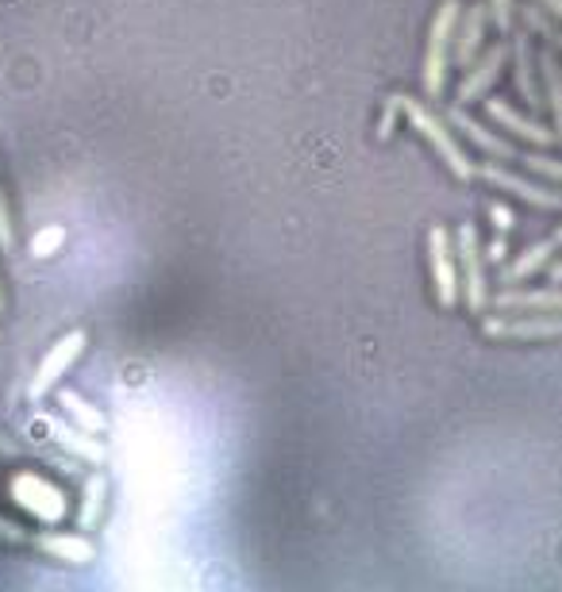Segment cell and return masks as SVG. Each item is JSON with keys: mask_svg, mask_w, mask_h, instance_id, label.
Returning <instances> with one entry per match:
<instances>
[{"mask_svg": "<svg viewBox=\"0 0 562 592\" xmlns=\"http://www.w3.org/2000/svg\"><path fill=\"white\" fill-rule=\"evenodd\" d=\"M504 62H509V43H493L481 59H473L467 66V77H462L459 93H455V101L459 104H470V101H481V96L493 89V81L501 77Z\"/></svg>", "mask_w": 562, "mask_h": 592, "instance_id": "obj_9", "label": "cell"}, {"mask_svg": "<svg viewBox=\"0 0 562 592\" xmlns=\"http://www.w3.org/2000/svg\"><path fill=\"white\" fill-rule=\"evenodd\" d=\"M520 162H524L528 169H535V174L551 177V181L562 185V162L559 158H548V154H535V150H520Z\"/></svg>", "mask_w": 562, "mask_h": 592, "instance_id": "obj_22", "label": "cell"}, {"mask_svg": "<svg viewBox=\"0 0 562 592\" xmlns=\"http://www.w3.org/2000/svg\"><path fill=\"white\" fill-rule=\"evenodd\" d=\"M0 312H4V289H0Z\"/></svg>", "mask_w": 562, "mask_h": 592, "instance_id": "obj_34", "label": "cell"}, {"mask_svg": "<svg viewBox=\"0 0 562 592\" xmlns=\"http://www.w3.org/2000/svg\"><path fill=\"white\" fill-rule=\"evenodd\" d=\"M489 4H467V12L459 15V31H455V62L459 66H470L473 59H478L481 51V39H486V28H489Z\"/></svg>", "mask_w": 562, "mask_h": 592, "instance_id": "obj_12", "label": "cell"}, {"mask_svg": "<svg viewBox=\"0 0 562 592\" xmlns=\"http://www.w3.org/2000/svg\"><path fill=\"white\" fill-rule=\"evenodd\" d=\"M447 124L455 127V132H462L467 135V139L473 143V147H478L481 154H489V158H504V162H512V158H520V150L512 147L509 139H501V135L497 132H489L486 124H478V120L473 116H467V108H451L447 112Z\"/></svg>", "mask_w": 562, "mask_h": 592, "instance_id": "obj_10", "label": "cell"}, {"mask_svg": "<svg viewBox=\"0 0 562 592\" xmlns=\"http://www.w3.org/2000/svg\"><path fill=\"white\" fill-rule=\"evenodd\" d=\"M104 497H108V481H104V474H93L90 481H85V492H82V527L90 531V527L101 523L104 516Z\"/></svg>", "mask_w": 562, "mask_h": 592, "instance_id": "obj_19", "label": "cell"}, {"mask_svg": "<svg viewBox=\"0 0 562 592\" xmlns=\"http://www.w3.org/2000/svg\"><path fill=\"white\" fill-rule=\"evenodd\" d=\"M486 116L493 120V124H501L504 132H512L517 139H528V147H551L555 143V132H548V127L540 124V120H528L520 116L517 108H509L504 101H486Z\"/></svg>", "mask_w": 562, "mask_h": 592, "instance_id": "obj_11", "label": "cell"}, {"mask_svg": "<svg viewBox=\"0 0 562 592\" xmlns=\"http://www.w3.org/2000/svg\"><path fill=\"white\" fill-rule=\"evenodd\" d=\"M478 177H481V181H489V185H497V189L512 193V197L528 200V205H535V208H559V212H562V193H559V189L535 185V181H528V177L512 174V169H504V166L481 162V166H478Z\"/></svg>", "mask_w": 562, "mask_h": 592, "instance_id": "obj_8", "label": "cell"}, {"mask_svg": "<svg viewBox=\"0 0 562 592\" xmlns=\"http://www.w3.org/2000/svg\"><path fill=\"white\" fill-rule=\"evenodd\" d=\"M489 304L501 308V312H551V315H559L562 312V285H551V289H509V293H497Z\"/></svg>", "mask_w": 562, "mask_h": 592, "instance_id": "obj_13", "label": "cell"}, {"mask_svg": "<svg viewBox=\"0 0 562 592\" xmlns=\"http://www.w3.org/2000/svg\"><path fill=\"white\" fill-rule=\"evenodd\" d=\"M59 404L66 408V416L74 419L77 427H85V432H93V435L104 432V412L93 408V404L85 401V396H77L74 388H59Z\"/></svg>", "mask_w": 562, "mask_h": 592, "instance_id": "obj_17", "label": "cell"}, {"mask_svg": "<svg viewBox=\"0 0 562 592\" xmlns=\"http://www.w3.org/2000/svg\"><path fill=\"white\" fill-rule=\"evenodd\" d=\"M8 492H12V500L23 508V512L43 519V523H59V519L66 516V492L39 474H15L12 485H8Z\"/></svg>", "mask_w": 562, "mask_h": 592, "instance_id": "obj_4", "label": "cell"}, {"mask_svg": "<svg viewBox=\"0 0 562 592\" xmlns=\"http://www.w3.org/2000/svg\"><path fill=\"white\" fill-rule=\"evenodd\" d=\"M489 216H493V227H497V231H512V227H517V216H512L504 205H493V208H489Z\"/></svg>", "mask_w": 562, "mask_h": 592, "instance_id": "obj_27", "label": "cell"}, {"mask_svg": "<svg viewBox=\"0 0 562 592\" xmlns=\"http://www.w3.org/2000/svg\"><path fill=\"white\" fill-rule=\"evenodd\" d=\"M39 550H46V554H54L59 562H70V565H90L96 562V542L85 539V534H66V531H46L35 539Z\"/></svg>", "mask_w": 562, "mask_h": 592, "instance_id": "obj_15", "label": "cell"}, {"mask_svg": "<svg viewBox=\"0 0 562 592\" xmlns=\"http://www.w3.org/2000/svg\"><path fill=\"white\" fill-rule=\"evenodd\" d=\"M548 278H551V285H562V258H559V262L548 270Z\"/></svg>", "mask_w": 562, "mask_h": 592, "instance_id": "obj_30", "label": "cell"}, {"mask_svg": "<svg viewBox=\"0 0 562 592\" xmlns=\"http://www.w3.org/2000/svg\"><path fill=\"white\" fill-rule=\"evenodd\" d=\"M85 343H90V335H85V331H70V335H62L59 343L46 351V359L39 362L35 377H31V385H28L31 401H43L46 393H54V388H59V381L66 377V370L82 359Z\"/></svg>", "mask_w": 562, "mask_h": 592, "instance_id": "obj_5", "label": "cell"}, {"mask_svg": "<svg viewBox=\"0 0 562 592\" xmlns=\"http://www.w3.org/2000/svg\"><path fill=\"white\" fill-rule=\"evenodd\" d=\"M428 255H431V285H436V300L444 308H455L462 297V285H459V266H455V247H451L447 227H439V224L431 227Z\"/></svg>", "mask_w": 562, "mask_h": 592, "instance_id": "obj_6", "label": "cell"}, {"mask_svg": "<svg viewBox=\"0 0 562 592\" xmlns=\"http://www.w3.org/2000/svg\"><path fill=\"white\" fill-rule=\"evenodd\" d=\"M486 4H489V15H493L497 31H504V35H509L512 20H517V0H486Z\"/></svg>", "mask_w": 562, "mask_h": 592, "instance_id": "obj_23", "label": "cell"}, {"mask_svg": "<svg viewBox=\"0 0 562 592\" xmlns=\"http://www.w3.org/2000/svg\"><path fill=\"white\" fill-rule=\"evenodd\" d=\"M489 339H559L562 335V320L551 312H512V315H497V320L481 323Z\"/></svg>", "mask_w": 562, "mask_h": 592, "instance_id": "obj_7", "label": "cell"}, {"mask_svg": "<svg viewBox=\"0 0 562 592\" xmlns=\"http://www.w3.org/2000/svg\"><path fill=\"white\" fill-rule=\"evenodd\" d=\"M486 258H489V262H501V258H504V231H501V235H493V242H489Z\"/></svg>", "mask_w": 562, "mask_h": 592, "instance_id": "obj_29", "label": "cell"}, {"mask_svg": "<svg viewBox=\"0 0 562 592\" xmlns=\"http://www.w3.org/2000/svg\"><path fill=\"white\" fill-rule=\"evenodd\" d=\"M0 539L4 542H28V531H23L20 523H12V519H0Z\"/></svg>", "mask_w": 562, "mask_h": 592, "instance_id": "obj_28", "label": "cell"}, {"mask_svg": "<svg viewBox=\"0 0 562 592\" xmlns=\"http://www.w3.org/2000/svg\"><path fill=\"white\" fill-rule=\"evenodd\" d=\"M555 242L551 239H543V242H535V247H528L524 255L517 258L512 266H504L501 270V285H520L524 278H532V273H540L543 266L551 262V255H555Z\"/></svg>", "mask_w": 562, "mask_h": 592, "instance_id": "obj_16", "label": "cell"}, {"mask_svg": "<svg viewBox=\"0 0 562 592\" xmlns=\"http://www.w3.org/2000/svg\"><path fill=\"white\" fill-rule=\"evenodd\" d=\"M0 450H8V454H15V450H20V446H15L12 439H8V435H0Z\"/></svg>", "mask_w": 562, "mask_h": 592, "instance_id": "obj_32", "label": "cell"}, {"mask_svg": "<svg viewBox=\"0 0 562 592\" xmlns=\"http://www.w3.org/2000/svg\"><path fill=\"white\" fill-rule=\"evenodd\" d=\"M455 255H459V285H462V297H467V308L470 312H486L489 308V285H486V266H481V247H478V227L473 224H462L459 235H455Z\"/></svg>", "mask_w": 562, "mask_h": 592, "instance_id": "obj_3", "label": "cell"}, {"mask_svg": "<svg viewBox=\"0 0 562 592\" xmlns=\"http://www.w3.org/2000/svg\"><path fill=\"white\" fill-rule=\"evenodd\" d=\"M540 4L548 8L551 15H559V20H562V0H540Z\"/></svg>", "mask_w": 562, "mask_h": 592, "instance_id": "obj_31", "label": "cell"}, {"mask_svg": "<svg viewBox=\"0 0 562 592\" xmlns=\"http://www.w3.org/2000/svg\"><path fill=\"white\" fill-rule=\"evenodd\" d=\"M400 112L408 116V124H413V132L424 135V143H428L431 150L439 154V158L447 162V169H451L459 181H470V177H478V166L467 158V150L459 147V139H455L451 132H447V120L436 116V112L428 108L424 101H413V96H400Z\"/></svg>", "mask_w": 562, "mask_h": 592, "instance_id": "obj_1", "label": "cell"}, {"mask_svg": "<svg viewBox=\"0 0 562 592\" xmlns=\"http://www.w3.org/2000/svg\"><path fill=\"white\" fill-rule=\"evenodd\" d=\"M62 242V227H46V231H39L35 239H31V255L35 258H46L54 247Z\"/></svg>", "mask_w": 562, "mask_h": 592, "instance_id": "obj_24", "label": "cell"}, {"mask_svg": "<svg viewBox=\"0 0 562 592\" xmlns=\"http://www.w3.org/2000/svg\"><path fill=\"white\" fill-rule=\"evenodd\" d=\"M551 242H555V247H562V224H559V231L551 235Z\"/></svg>", "mask_w": 562, "mask_h": 592, "instance_id": "obj_33", "label": "cell"}, {"mask_svg": "<svg viewBox=\"0 0 562 592\" xmlns=\"http://www.w3.org/2000/svg\"><path fill=\"white\" fill-rule=\"evenodd\" d=\"M54 435H59V443L66 446L70 454H77V458L93 461V466L104 461V443L93 439V432H85V427H54Z\"/></svg>", "mask_w": 562, "mask_h": 592, "instance_id": "obj_18", "label": "cell"}, {"mask_svg": "<svg viewBox=\"0 0 562 592\" xmlns=\"http://www.w3.org/2000/svg\"><path fill=\"white\" fill-rule=\"evenodd\" d=\"M397 112H400V96H389V108H385L382 124H377V139H389L393 124H397Z\"/></svg>", "mask_w": 562, "mask_h": 592, "instance_id": "obj_26", "label": "cell"}, {"mask_svg": "<svg viewBox=\"0 0 562 592\" xmlns=\"http://www.w3.org/2000/svg\"><path fill=\"white\" fill-rule=\"evenodd\" d=\"M524 28L535 31V35H543L551 46H559V51H562V31L548 20V8H543V4H528L524 8Z\"/></svg>", "mask_w": 562, "mask_h": 592, "instance_id": "obj_21", "label": "cell"}, {"mask_svg": "<svg viewBox=\"0 0 562 592\" xmlns=\"http://www.w3.org/2000/svg\"><path fill=\"white\" fill-rule=\"evenodd\" d=\"M0 250H4V255L15 250V227H12V216H8V205H4V189H0Z\"/></svg>", "mask_w": 562, "mask_h": 592, "instance_id": "obj_25", "label": "cell"}, {"mask_svg": "<svg viewBox=\"0 0 562 592\" xmlns=\"http://www.w3.org/2000/svg\"><path fill=\"white\" fill-rule=\"evenodd\" d=\"M512 59H517V93H520V101H524L528 108H543V101H548V96H543L540 85H535V54H532V35H528V28L520 31V35H512Z\"/></svg>", "mask_w": 562, "mask_h": 592, "instance_id": "obj_14", "label": "cell"}, {"mask_svg": "<svg viewBox=\"0 0 562 592\" xmlns=\"http://www.w3.org/2000/svg\"><path fill=\"white\" fill-rule=\"evenodd\" d=\"M540 74L543 81H548V101H551V112H555V124H559V139H562V74H559V66H555V59L551 54H540Z\"/></svg>", "mask_w": 562, "mask_h": 592, "instance_id": "obj_20", "label": "cell"}, {"mask_svg": "<svg viewBox=\"0 0 562 592\" xmlns=\"http://www.w3.org/2000/svg\"><path fill=\"white\" fill-rule=\"evenodd\" d=\"M459 15L462 4L459 0H444L436 12V23H431L428 35V51H424V93L431 101H439L447 81V62H451V46H455V31H459Z\"/></svg>", "mask_w": 562, "mask_h": 592, "instance_id": "obj_2", "label": "cell"}]
</instances>
